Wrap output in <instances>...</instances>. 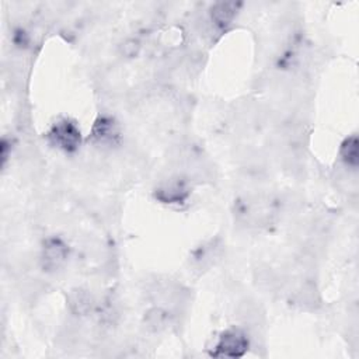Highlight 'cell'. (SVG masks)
<instances>
[{"mask_svg":"<svg viewBox=\"0 0 359 359\" xmlns=\"http://www.w3.org/2000/svg\"><path fill=\"white\" fill-rule=\"evenodd\" d=\"M49 142L66 153H73L80 146V129L69 118H60L52 123L48 132Z\"/></svg>","mask_w":359,"mask_h":359,"instance_id":"obj_1","label":"cell"},{"mask_svg":"<svg viewBox=\"0 0 359 359\" xmlns=\"http://www.w3.org/2000/svg\"><path fill=\"white\" fill-rule=\"evenodd\" d=\"M248 335L247 331L240 327H230L224 330L215 345L213 356H226V358H237L243 356L248 348Z\"/></svg>","mask_w":359,"mask_h":359,"instance_id":"obj_2","label":"cell"},{"mask_svg":"<svg viewBox=\"0 0 359 359\" xmlns=\"http://www.w3.org/2000/svg\"><path fill=\"white\" fill-rule=\"evenodd\" d=\"M69 258L67 244L56 236L46 237L42 241L41 254H39V265L46 272H56L60 269Z\"/></svg>","mask_w":359,"mask_h":359,"instance_id":"obj_3","label":"cell"},{"mask_svg":"<svg viewBox=\"0 0 359 359\" xmlns=\"http://www.w3.org/2000/svg\"><path fill=\"white\" fill-rule=\"evenodd\" d=\"M121 139H122V133H121L119 123L112 116H107V115L98 116L88 136V140L94 146H100V147L118 146L121 143Z\"/></svg>","mask_w":359,"mask_h":359,"instance_id":"obj_4","label":"cell"},{"mask_svg":"<svg viewBox=\"0 0 359 359\" xmlns=\"http://www.w3.org/2000/svg\"><path fill=\"white\" fill-rule=\"evenodd\" d=\"M189 196V188L184 178L175 177L163 181L154 191V198L163 203L180 205Z\"/></svg>","mask_w":359,"mask_h":359,"instance_id":"obj_5","label":"cell"},{"mask_svg":"<svg viewBox=\"0 0 359 359\" xmlns=\"http://www.w3.org/2000/svg\"><path fill=\"white\" fill-rule=\"evenodd\" d=\"M240 8V3L236 1H216L209 8V22L213 29L217 32H223L229 25L233 24L237 11Z\"/></svg>","mask_w":359,"mask_h":359,"instance_id":"obj_6","label":"cell"},{"mask_svg":"<svg viewBox=\"0 0 359 359\" xmlns=\"http://www.w3.org/2000/svg\"><path fill=\"white\" fill-rule=\"evenodd\" d=\"M67 306L73 316H87L95 306L91 292L86 287H73L67 293Z\"/></svg>","mask_w":359,"mask_h":359,"instance_id":"obj_7","label":"cell"},{"mask_svg":"<svg viewBox=\"0 0 359 359\" xmlns=\"http://www.w3.org/2000/svg\"><path fill=\"white\" fill-rule=\"evenodd\" d=\"M223 245L217 240H209L201 247H198L192 255V264L196 269H205L212 266L222 255Z\"/></svg>","mask_w":359,"mask_h":359,"instance_id":"obj_8","label":"cell"},{"mask_svg":"<svg viewBox=\"0 0 359 359\" xmlns=\"http://www.w3.org/2000/svg\"><path fill=\"white\" fill-rule=\"evenodd\" d=\"M143 324L149 332H153V334L161 332V331L167 330V327L170 324V313L167 310H164L163 307L154 306L144 313Z\"/></svg>","mask_w":359,"mask_h":359,"instance_id":"obj_9","label":"cell"},{"mask_svg":"<svg viewBox=\"0 0 359 359\" xmlns=\"http://www.w3.org/2000/svg\"><path fill=\"white\" fill-rule=\"evenodd\" d=\"M294 302L302 309H316L321 302L316 283L311 282V280H306L299 287V290L296 292V300Z\"/></svg>","mask_w":359,"mask_h":359,"instance_id":"obj_10","label":"cell"},{"mask_svg":"<svg viewBox=\"0 0 359 359\" xmlns=\"http://www.w3.org/2000/svg\"><path fill=\"white\" fill-rule=\"evenodd\" d=\"M339 156H341L342 163L346 167L356 170V167H358V137H356V135L346 137L341 143Z\"/></svg>","mask_w":359,"mask_h":359,"instance_id":"obj_11","label":"cell"},{"mask_svg":"<svg viewBox=\"0 0 359 359\" xmlns=\"http://www.w3.org/2000/svg\"><path fill=\"white\" fill-rule=\"evenodd\" d=\"M142 49V43L137 38H126L119 45V52L125 57H135Z\"/></svg>","mask_w":359,"mask_h":359,"instance_id":"obj_12","label":"cell"}]
</instances>
